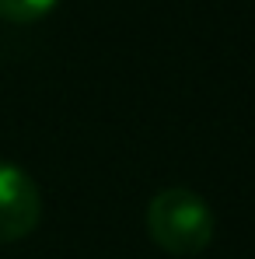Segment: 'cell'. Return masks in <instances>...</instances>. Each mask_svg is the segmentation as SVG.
Masks as SVG:
<instances>
[{
    "label": "cell",
    "instance_id": "3",
    "mask_svg": "<svg viewBox=\"0 0 255 259\" xmlns=\"http://www.w3.org/2000/svg\"><path fill=\"white\" fill-rule=\"evenodd\" d=\"M60 0H0V18L14 21V25H28L45 18Z\"/></svg>",
    "mask_w": 255,
    "mask_h": 259
},
{
    "label": "cell",
    "instance_id": "2",
    "mask_svg": "<svg viewBox=\"0 0 255 259\" xmlns=\"http://www.w3.org/2000/svg\"><path fill=\"white\" fill-rule=\"evenodd\" d=\"M39 217L42 193L35 179L11 161H0V242L28 238L39 228Z\"/></svg>",
    "mask_w": 255,
    "mask_h": 259
},
{
    "label": "cell",
    "instance_id": "1",
    "mask_svg": "<svg viewBox=\"0 0 255 259\" xmlns=\"http://www.w3.org/2000/svg\"><path fill=\"white\" fill-rule=\"evenodd\" d=\"M147 231L168 256H199L213 242V210L199 193L171 186L147 203Z\"/></svg>",
    "mask_w": 255,
    "mask_h": 259
}]
</instances>
